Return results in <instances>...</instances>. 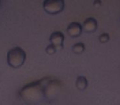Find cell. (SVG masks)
I'll return each mask as SVG.
<instances>
[{
	"instance_id": "cell-1",
	"label": "cell",
	"mask_w": 120,
	"mask_h": 105,
	"mask_svg": "<svg viewBox=\"0 0 120 105\" xmlns=\"http://www.w3.org/2000/svg\"><path fill=\"white\" fill-rule=\"evenodd\" d=\"M26 54L25 50L21 47H14L8 53L7 61L9 67L12 68H19L25 63Z\"/></svg>"
},
{
	"instance_id": "cell-2",
	"label": "cell",
	"mask_w": 120,
	"mask_h": 105,
	"mask_svg": "<svg viewBox=\"0 0 120 105\" xmlns=\"http://www.w3.org/2000/svg\"><path fill=\"white\" fill-rule=\"evenodd\" d=\"M43 9L49 15H57L62 12L65 7L64 0H44Z\"/></svg>"
},
{
	"instance_id": "cell-3",
	"label": "cell",
	"mask_w": 120,
	"mask_h": 105,
	"mask_svg": "<svg viewBox=\"0 0 120 105\" xmlns=\"http://www.w3.org/2000/svg\"><path fill=\"white\" fill-rule=\"evenodd\" d=\"M64 40H65V36L62 31H54L49 36L50 43L54 45L57 49H63L64 48Z\"/></svg>"
},
{
	"instance_id": "cell-4",
	"label": "cell",
	"mask_w": 120,
	"mask_h": 105,
	"mask_svg": "<svg viewBox=\"0 0 120 105\" xmlns=\"http://www.w3.org/2000/svg\"><path fill=\"white\" fill-rule=\"evenodd\" d=\"M83 29H82V25L77 22H73L68 25L67 28V33L68 35H70L72 38H77L82 35Z\"/></svg>"
},
{
	"instance_id": "cell-5",
	"label": "cell",
	"mask_w": 120,
	"mask_h": 105,
	"mask_svg": "<svg viewBox=\"0 0 120 105\" xmlns=\"http://www.w3.org/2000/svg\"><path fill=\"white\" fill-rule=\"evenodd\" d=\"M98 27V22L96 19L94 17H88L83 22L82 29L86 33H93L97 30Z\"/></svg>"
},
{
	"instance_id": "cell-6",
	"label": "cell",
	"mask_w": 120,
	"mask_h": 105,
	"mask_svg": "<svg viewBox=\"0 0 120 105\" xmlns=\"http://www.w3.org/2000/svg\"><path fill=\"white\" fill-rule=\"evenodd\" d=\"M76 88L80 91H84L85 90H86V88L88 87V80H87L86 77L84 76H79L76 79L75 82Z\"/></svg>"
},
{
	"instance_id": "cell-7",
	"label": "cell",
	"mask_w": 120,
	"mask_h": 105,
	"mask_svg": "<svg viewBox=\"0 0 120 105\" xmlns=\"http://www.w3.org/2000/svg\"><path fill=\"white\" fill-rule=\"evenodd\" d=\"M86 49V46L82 42H78V43H76L75 44L72 46V52L76 54H82Z\"/></svg>"
},
{
	"instance_id": "cell-8",
	"label": "cell",
	"mask_w": 120,
	"mask_h": 105,
	"mask_svg": "<svg viewBox=\"0 0 120 105\" xmlns=\"http://www.w3.org/2000/svg\"><path fill=\"white\" fill-rule=\"evenodd\" d=\"M56 51H57L56 47L52 44V43L48 45L46 47V48H45V52H46L47 54H49V55H53V54H54L56 53Z\"/></svg>"
},
{
	"instance_id": "cell-9",
	"label": "cell",
	"mask_w": 120,
	"mask_h": 105,
	"mask_svg": "<svg viewBox=\"0 0 120 105\" xmlns=\"http://www.w3.org/2000/svg\"><path fill=\"white\" fill-rule=\"evenodd\" d=\"M110 37L108 33H102L101 35L99 36V41L101 43H105L109 40Z\"/></svg>"
},
{
	"instance_id": "cell-10",
	"label": "cell",
	"mask_w": 120,
	"mask_h": 105,
	"mask_svg": "<svg viewBox=\"0 0 120 105\" xmlns=\"http://www.w3.org/2000/svg\"><path fill=\"white\" fill-rule=\"evenodd\" d=\"M101 4H102L101 0H95L93 3V5L95 6V7H100Z\"/></svg>"
},
{
	"instance_id": "cell-11",
	"label": "cell",
	"mask_w": 120,
	"mask_h": 105,
	"mask_svg": "<svg viewBox=\"0 0 120 105\" xmlns=\"http://www.w3.org/2000/svg\"><path fill=\"white\" fill-rule=\"evenodd\" d=\"M0 4H1V0H0Z\"/></svg>"
}]
</instances>
